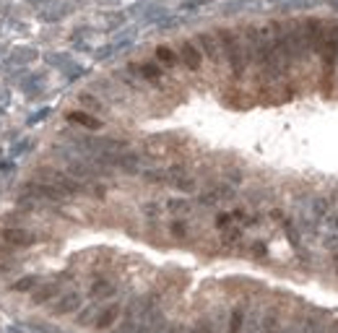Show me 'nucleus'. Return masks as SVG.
<instances>
[{
	"label": "nucleus",
	"instance_id": "nucleus-2",
	"mask_svg": "<svg viewBox=\"0 0 338 333\" xmlns=\"http://www.w3.org/2000/svg\"><path fill=\"white\" fill-rule=\"evenodd\" d=\"M218 36H221V47H224V52H226L229 66H232V73L240 78L242 73H245V52H242V47H240V42H237V36H234L232 32H221Z\"/></svg>",
	"mask_w": 338,
	"mask_h": 333
},
{
	"label": "nucleus",
	"instance_id": "nucleus-4",
	"mask_svg": "<svg viewBox=\"0 0 338 333\" xmlns=\"http://www.w3.org/2000/svg\"><path fill=\"white\" fill-rule=\"evenodd\" d=\"M3 239L8 245H16V247H29L34 245V234L29 229H18V227H8L3 232Z\"/></svg>",
	"mask_w": 338,
	"mask_h": 333
},
{
	"label": "nucleus",
	"instance_id": "nucleus-21",
	"mask_svg": "<svg viewBox=\"0 0 338 333\" xmlns=\"http://www.w3.org/2000/svg\"><path fill=\"white\" fill-rule=\"evenodd\" d=\"M81 101H84L86 107H94V109H99V101H96V99H91L89 94H84V97H81Z\"/></svg>",
	"mask_w": 338,
	"mask_h": 333
},
{
	"label": "nucleus",
	"instance_id": "nucleus-1",
	"mask_svg": "<svg viewBox=\"0 0 338 333\" xmlns=\"http://www.w3.org/2000/svg\"><path fill=\"white\" fill-rule=\"evenodd\" d=\"M336 55H338V32L331 29V32H325V39H323V83H325V91H331V86H333Z\"/></svg>",
	"mask_w": 338,
	"mask_h": 333
},
{
	"label": "nucleus",
	"instance_id": "nucleus-15",
	"mask_svg": "<svg viewBox=\"0 0 338 333\" xmlns=\"http://www.w3.org/2000/svg\"><path fill=\"white\" fill-rule=\"evenodd\" d=\"M34 286H36V276H26V279L13 284V292H29V289H34Z\"/></svg>",
	"mask_w": 338,
	"mask_h": 333
},
{
	"label": "nucleus",
	"instance_id": "nucleus-3",
	"mask_svg": "<svg viewBox=\"0 0 338 333\" xmlns=\"http://www.w3.org/2000/svg\"><path fill=\"white\" fill-rule=\"evenodd\" d=\"M120 312H123V304L120 302H112V304H107L104 310H99L96 312V318H94V328L96 331H107V328H112L117 318H120Z\"/></svg>",
	"mask_w": 338,
	"mask_h": 333
},
{
	"label": "nucleus",
	"instance_id": "nucleus-18",
	"mask_svg": "<svg viewBox=\"0 0 338 333\" xmlns=\"http://www.w3.org/2000/svg\"><path fill=\"white\" fill-rule=\"evenodd\" d=\"M169 211H175V214H185V211H190V203L187 200H172Z\"/></svg>",
	"mask_w": 338,
	"mask_h": 333
},
{
	"label": "nucleus",
	"instance_id": "nucleus-17",
	"mask_svg": "<svg viewBox=\"0 0 338 333\" xmlns=\"http://www.w3.org/2000/svg\"><path fill=\"white\" fill-rule=\"evenodd\" d=\"M94 318H96V312H94V307H86L81 315L76 318L78 320V326H89V323H94Z\"/></svg>",
	"mask_w": 338,
	"mask_h": 333
},
{
	"label": "nucleus",
	"instance_id": "nucleus-13",
	"mask_svg": "<svg viewBox=\"0 0 338 333\" xmlns=\"http://www.w3.org/2000/svg\"><path fill=\"white\" fill-rule=\"evenodd\" d=\"M200 47L206 50V55H208V58H211L214 63L218 60V50H216V42H214L211 34H200Z\"/></svg>",
	"mask_w": 338,
	"mask_h": 333
},
{
	"label": "nucleus",
	"instance_id": "nucleus-10",
	"mask_svg": "<svg viewBox=\"0 0 338 333\" xmlns=\"http://www.w3.org/2000/svg\"><path fill=\"white\" fill-rule=\"evenodd\" d=\"M91 300H107V297H112L115 294V284H109V281H96V284H91Z\"/></svg>",
	"mask_w": 338,
	"mask_h": 333
},
{
	"label": "nucleus",
	"instance_id": "nucleus-5",
	"mask_svg": "<svg viewBox=\"0 0 338 333\" xmlns=\"http://www.w3.org/2000/svg\"><path fill=\"white\" fill-rule=\"evenodd\" d=\"M81 307V294H65V297H60L58 304L52 307V315H70V312H76Z\"/></svg>",
	"mask_w": 338,
	"mask_h": 333
},
{
	"label": "nucleus",
	"instance_id": "nucleus-6",
	"mask_svg": "<svg viewBox=\"0 0 338 333\" xmlns=\"http://www.w3.org/2000/svg\"><path fill=\"white\" fill-rule=\"evenodd\" d=\"M180 60L185 63L190 70H198L200 68V52L195 50L193 42H182L180 44Z\"/></svg>",
	"mask_w": 338,
	"mask_h": 333
},
{
	"label": "nucleus",
	"instance_id": "nucleus-19",
	"mask_svg": "<svg viewBox=\"0 0 338 333\" xmlns=\"http://www.w3.org/2000/svg\"><path fill=\"white\" fill-rule=\"evenodd\" d=\"M141 73H143V76H146V78H151V81H154V78H159V76H161V70H159L156 66H141Z\"/></svg>",
	"mask_w": 338,
	"mask_h": 333
},
{
	"label": "nucleus",
	"instance_id": "nucleus-20",
	"mask_svg": "<svg viewBox=\"0 0 338 333\" xmlns=\"http://www.w3.org/2000/svg\"><path fill=\"white\" fill-rule=\"evenodd\" d=\"M133 331H135V320H133V318H127V320L123 323V328H117L115 333H133Z\"/></svg>",
	"mask_w": 338,
	"mask_h": 333
},
{
	"label": "nucleus",
	"instance_id": "nucleus-14",
	"mask_svg": "<svg viewBox=\"0 0 338 333\" xmlns=\"http://www.w3.org/2000/svg\"><path fill=\"white\" fill-rule=\"evenodd\" d=\"M156 58L164 63V66H175V63H177L175 52H172L169 47H159V50H156Z\"/></svg>",
	"mask_w": 338,
	"mask_h": 333
},
{
	"label": "nucleus",
	"instance_id": "nucleus-9",
	"mask_svg": "<svg viewBox=\"0 0 338 333\" xmlns=\"http://www.w3.org/2000/svg\"><path fill=\"white\" fill-rule=\"evenodd\" d=\"M91 174H94V169H91L89 164H84V162H68V177H73L76 182L89 180Z\"/></svg>",
	"mask_w": 338,
	"mask_h": 333
},
{
	"label": "nucleus",
	"instance_id": "nucleus-7",
	"mask_svg": "<svg viewBox=\"0 0 338 333\" xmlns=\"http://www.w3.org/2000/svg\"><path fill=\"white\" fill-rule=\"evenodd\" d=\"M58 292H60V284H42L39 289H34L31 302H34V304H47L50 300L58 297Z\"/></svg>",
	"mask_w": 338,
	"mask_h": 333
},
{
	"label": "nucleus",
	"instance_id": "nucleus-11",
	"mask_svg": "<svg viewBox=\"0 0 338 333\" xmlns=\"http://www.w3.org/2000/svg\"><path fill=\"white\" fill-rule=\"evenodd\" d=\"M226 326H229V328H226V333H242L245 331V307H234Z\"/></svg>",
	"mask_w": 338,
	"mask_h": 333
},
{
	"label": "nucleus",
	"instance_id": "nucleus-16",
	"mask_svg": "<svg viewBox=\"0 0 338 333\" xmlns=\"http://www.w3.org/2000/svg\"><path fill=\"white\" fill-rule=\"evenodd\" d=\"M172 237H177V239H185L187 237V224L185 221H172Z\"/></svg>",
	"mask_w": 338,
	"mask_h": 333
},
{
	"label": "nucleus",
	"instance_id": "nucleus-8",
	"mask_svg": "<svg viewBox=\"0 0 338 333\" xmlns=\"http://www.w3.org/2000/svg\"><path fill=\"white\" fill-rule=\"evenodd\" d=\"M263 333H278L281 331V310L278 307H271L266 312V318H263Z\"/></svg>",
	"mask_w": 338,
	"mask_h": 333
},
{
	"label": "nucleus",
	"instance_id": "nucleus-12",
	"mask_svg": "<svg viewBox=\"0 0 338 333\" xmlns=\"http://www.w3.org/2000/svg\"><path fill=\"white\" fill-rule=\"evenodd\" d=\"M68 120H70V123H81V125H86V128H91V131H96V128L102 125L96 117H91V115H86V112H70Z\"/></svg>",
	"mask_w": 338,
	"mask_h": 333
},
{
	"label": "nucleus",
	"instance_id": "nucleus-22",
	"mask_svg": "<svg viewBox=\"0 0 338 333\" xmlns=\"http://www.w3.org/2000/svg\"><path fill=\"white\" fill-rule=\"evenodd\" d=\"M331 333H338V320H336L333 326H331Z\"/></svg>",
	"mask_w": 338,
	"mask_h": 333
}]
</instances>
